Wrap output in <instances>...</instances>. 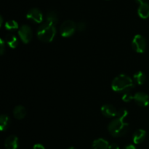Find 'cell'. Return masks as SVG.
<instances>
[{
	"label": "cell",
	"instance_id": "1",
	"mask_svg": "<svg viewBox=\"0 0 149 149\" xmlns=\"http://www.w3.org/2000/svg\"><path fill=\"white\" fill-rule=\"evenodd\" d=\"M133 80L125 74H120L113 79L111 83L112 90L117 93L129 92L134 87Z\"/></svg>",
	"mask_w": 149,
	"mask_h": 149
},
{
	"label": "cell",
	"instance_id": "2",
	"mask_svg": "<svg viewBox=\"0 0 149 149\" xmlns=\"http://www.w3.org/2000/svg\"><path fill=\"white\" fill-rule=\"evenodd\" d=\"M56 34L55 26L45 22L37 30V37L43 42H51Z\"/></svg>",
	"mask_w": 149,
	"mask_h": 149
},
{
	"label": "cell",
	"instance_id": "3",
	"mask_svg": "<svg viewBox=\"0 0 149 149\" xmlns=\"http://www.w3.org/2000/svg\"><path fill=\"white\" fill-rule=\"evenodd\" d=\"M129 125L122 119L116 118L109 123L108 130L111 135L113 137H121L125 135L128 131Z\"/></svg>",
	"mask_w": 149,
	"mask_h": 149
},
{
	"label": "cell",
	"instance_id": "4",
	"mask_svg": "<svg viewBox=\"0 0 149 149\" xmlns=\"http://www.w3.org/2000/svg\"><path fill=\"white\" fill-rule=\"evenodd\" d=\"M77 30V24L73 20H67L62 23L60 28L61 34L63 37H70Z\"/></svg>",
	"mask_w": 149,
	"mask_h": 149
},
{
	"label": "cell",
	"instance_id": "5",
	"mask_svg": "<svg viewBox=\"0 0 149 149\" xmlns=\"http://www.w3.org/2000/svg\"><path fill=\"white\" fill-rule=\"evenodd\" d=\"M132 47L138 53H143L146 49V40L143 36L137 34L132 41Z\"/></svg>",
	"mask_w": 149,
	"mask_h": 149
},
{
	"label": "cell",
	"instance_id": "6",
	"mask_svg": "<svg viewBox=\"0 0 149 149\" xmlns=\"http://www.w3.org/2000/svg\"><path fill=\"white\" fill-rule=\"evenodd\" d=\"M18 35L22 42L25 44H28L31 40L33 33L30 26L28 25H23L18 30Z\"/></svg>",
	"mask_w": 149,
	"mask_h": 149
},
{
	"label": "cell",
	"instance_id": "7",
	"mask_svg": "<svg viewBox=\"0 0 149 149\" xmlns=\"http://www.w3.org/2000/svg\"><path fill=\"white\" fill-rule=\"evenodd\" d=\"M26 18L36 23H41L43 20L42 13L38 8H33L26 14Z\"/></svg>",
	"mask_w": 149,
	"mask_h": 149
},
{
	"label": "cell",
	"instance_id": "8",
	"mask_svg": "<svg viewBox=\"0 0 149 149\" xmlns=\"http://www.w3.org/2000/svg\"><path fill=\"white\" fill-rule=\"evenodd\" d=\"M134 100L141 107H146L149 105V96L142 92H139L134 95Z\"/></svg>",
	"mask_w": 149,
	"mask_h": 149
},
{
	"label": "cell",
	"instance_id": "9",
	"mask_svg": "<svg viewBox=\"0 0 149 149\" xmlns=\"http://www.w3.org/2000/svg\"><path fill=\"white\" fill-rule=\"evenodd\" d=\"M101 112L103 116L108 118H111L117 116L118 111L112 105L105 104L101 107Z\"/></svg>",
	"mask_w": 149,
	"mask_h": 149
},
{
	"label": "cell",
	"instance_id": "10",
	"mask_svg": "<svg viewBox=\"0 0 149 149\" xmlns=\"http://www.w3.org/2000/svg\"><path fill=\"white\" fill-rule=\"evenodd\" d=\"M6 149H17L18 148V138L15 135H10L4 141Z\"/></svg>",
	"mask_w": 149,
	"mask_h": 149
},
{
	"label": "cell",
	"instance_id": "11",
	"mask_svg": "<svg viewBox=\"0 0 149 149\" xmlns=\"http://www.w3.org/2000/svg\"><path fill=\"white\" fill-rule=\"evenodd\" d=\"M146 137V132L144 130H138L133 135V142L135 144H140L143 143Z\"/></svg>",
	"mask_w": 149,
	"mask_h": 149
},
{
	"label": "cell",
	"instance_id": "12",
	"mask_svg": "<svg viewBox=\"0 0 149 149\" xmlns=\"http://www.w3.org/2000/svg\"><path fill=\"white\" fill-rule=\"evenodd\" d=\"M138 14L142 19H147L149 17V4L144 3L140 4L138 9Z\"/></svg>",
	"mask_w": 149,
	"mask_h": 149
},
{
	"label": "cell",
	"instance_id": "13",
	"mask_svg": "<svg viewBox=\"0 0 149 149\" xmlns=\"http://www.w3.org/2000/svg\"><path fill=\"white\" fill-rule=\"evenodd\" d=\"M109 143L103 138L96 139L93 143V149H109Z\"/></svg>",
	"mask_w": 149,
	"mask_h": 149
},
{
	"label": "cell",
	"instance_id": "14",
	"mask_svg": "<svg viewBox=\"0 0 149 149\" xmlns=\"http://www.w3.org/2000/svg\"><path fill=\"white\" fill-rule=\"evenodd\" d=\"M26 115V110L23 106H17L13 110V116L15 119H23Z\"/></svg>",
	"mask_w": 149,
	"mask_h": 149
},
{
	"label": "cell",
	"instance_id": "15",
	"mask_svg": "<svg viewBox=\"0 0 149 149\" xmlns=\"http://www.w3.org/2000/svg\"><path fill=\"white\" fill-rule=\"evenodd\" d=\"M58 21V14L55 11H49L45 16V22L55 26Z\"/></svg>",
	"mask_w": 149,
	"mask_h": 149
},
{
	"label": "cell",
	"instance_id": "16",
	"mask_svg": "<svg viewBox=\"0 0 149 149\" xmlns=\"http://www.w3.org/2000/svg\"><path fill=\"white\" fill-rule=\"evenodd\" d=\"M5 40L7 45H9V47L10 48H12V49L16 48L17 45H18V42H17V39L16 38V36L15 35L11 34V33H9V34H7L5 36Z\"/></svg>",
	"mask_w": 149,
	"mask_h": 149
},
{
	"label": "cell",
	"instance_id": "17",
	"mask_svg": "<svg viewBox=\"0 0 149 149\" xmlns=\"http://www.w3.org/2000/svg\"><path fill=\"white\" fill-rule=\"evenodd\" d=\"M10 123V119L7 115L2 114L0 117V130L1 131H4L8 128Z\"/></svg>",
	"mask_w": 149,
	"mask_h": 149
},
{
	"label": "cell",
	"instance_id": "18",
	"mask_svg": "<svg viewBox=\"0 0 149 149\" xmlns=\"http://www.w3.org/2000/svg\"><path fill=\"white\" fill-rule=\"evenodd\" d=\"M133 77L135 82L139 84V85L143 84L145 83L146 79V77L145 74L143 71H138L136 74H134Z\"/></svg>",
	"mask_w": 149,
	"mask_h": 149
},
{
	"label": "cell",
	"instance_id": "19",
	"mask_svg": "<svg viewBox=\"0 0 149 149\" xmlns=\"http://www.w3.org/2000/svg\"><path fill=\"white\" fill-rule=\"evenodd\" d=\"M4 27H5V29L8 31H14L18 29L19 26L18 23H17L15 20H10L6 22L5 24H4Z\"/></svg>",
	"mask_w": 149,
	"mask_h": 149
},
{
	"label": "cell",
	"instance_id": "20",
	"mask_svg": "<svg viewBox=\"0 0 149 149\" xmlns=\"http://www.w3.org/2000/svg\"><path fill=\"white\" fill-rule=\"evenodd\" d=\"M128 114H129V112L127 111V110L126 109H120V110L118 111L117 116H117V118H119V119L124 120V119L127 116Z\"/></svg>",
	"mask_w": 149,
	"mask_h": 149
},
{
	"label": "cell",
	"instance_id": "21",
	"mask_svg": "<svg viewBox=\"0 0 149 149\" xmlns=\"http://www.w3.org/2000/svg\"><path fill=\"white\" fill-rule=\"evenodd\" d=\"M122 99L123 101L127 102H127H130L131 100H133L134 95L130 93V91L126 92V93H125L123 94Z\"/></svg>",
	"mask_w": 149,
	"mask_h": 149
},
{
	"label": "cell",
	"instance_id": "22",
	"mask_svg": "<svg viewBox=\"0 0 149 149\" xmlns=\"http://www.w3.org/2000/svg\"><path fill=\"white\" fill-rule=\"evenodd\" d=\"M86 26H87V25L84 22H79L77 24V29L79 31H84L86 29Z\"/></svg>",
	"mask_w": 149,
	"mask_h": 149
},
{
	"label": "cell",
	"instance_id": "23",
	"mask_svg": "<svg viewBox=\"0 0 149 149\" xmlns=\"http://www.w3.org/2000/svg\"><path fill=\"white\" fill-rule=\"evenodd\" d=\"M5 51V42L3 39H0V54L1 55L4 53Z\"/></svg>",
	"mask_w": 149,
	"mask_h": 149
},
{
	"label": "cell",
	"instance_id": "24",
	"mask_svg": "<svg viewBox=\"0 0 149 149\" xmlns=\"http://www.w3.org/2000/svg\"><path fill=\"white\" fill-rule=\"evenodd\" d=\"M109 149H120L119 146L116 143H112L111 145H109Z\"/></svg>",
	"mask_w": 149,
	"mask_h": 149
},
{
	"label": "cell",
	"instance_id": "25",
	"mask_svg": "<svg viewBox=\"0 0 149 149\" xmlns=\"http://www.w3.org/2000/svg\"><path fill=\"white\" fill-rule=\"evenodd\" d=\"M33 149H45V148L42 145V144H35V145L33 146Z\"/></svg>",
	"mask_w": 149,
	"mask_h": 149
},
{
	"label": "cell",
	"instance_id": "26",
	"mask_svg": "<svg viewBox=\"0 0 149 149\" xmlns=\"http://www.w3.org/2000/svg\"><path fill=\"white\" fill-rule=\"evenodd\" d=\"M135 1L139 4H144V3H148V0H135Z\"/></svg>",
	"mask_w": 149,
	"mask_h": 149
},
{
	"label": "cell",
	"instance_id": "27",
	"mask_svg": "<svg viewBox=\"0 0 149 149\" xmlns=\"http://www.w3.org/2000/svg\"><path fill=\"white\" fill-rule=\"evenodd\" d=\"M124 149H136V148L135 147V146L133 145H128L127 146H125Z\"/></svg>",
	"mask_w": 149,
	"mask_h": 149
},
{
	"label": "cell",
	"instance_id": "28",
	"mask_svg": "<svg viewBox=\"0 0 149 149\" xmlns=\"http://www.w3.org/2000/svg\"><path fill=\"white\" fill-rule=\"evenodd\" d=\"M2 23H3V17H0V26H2Z\"/></svg>",
	"mask_w": 149,
	"mask_h": 149
},
{
	"label": "cell",
	"instance_id": "29",
	"mask_svg": "<svg viewBox=\"0 0 149 149\" xmlns=\"http://www.w3.org/2000/svg\"><path fill=\"white\" fill-rule=\"evenodd\" d=\"M68 149H76L74 147H70V148H68Z\"/></svg>",
	"mask_w": 149,
	"mask_h": 149
}]
</instances>
